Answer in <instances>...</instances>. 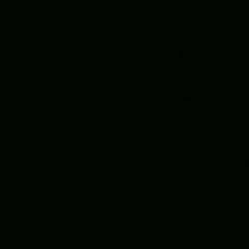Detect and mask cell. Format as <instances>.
Segmentation results:
<instances>
[]
</instances>
